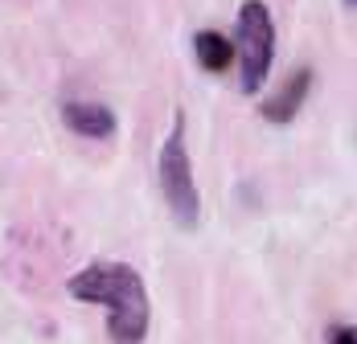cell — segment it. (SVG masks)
<instances>
[{
  "instance_id": "cell-1",
  "label": "cell",
  "mask_w": 357,
  "mask_h": 344,
  "mask_svg": "<svg viewBox=\"0 0 357 344\" xmlns=\"http://www.w3.org/2000/svg\"><path fill=\"white\" fill-rule=\"evenodd\" d=\"M66 295L78 304H95L107 311L111 344H144L152 324V304L144 279L128 263H91L66 279Z\"/></svg>"
},
{
  "instance_id": "cell-8",
  "label": "cell",
  "mask_w": 357,
  "mask_h": 344,
  "mask_svg": "<svg viewBox=\"0 0 357 344\" xmlns=\"http://www.w3.org/2000/svg\"><path fill=\"white\" fill-rule=\"evenodd\" d=\"M345 4H349V8H357V0H345Z\"/></svg>"
},
{
  "instance_id": "cell-2",
  "label": "cell",
  "mask_w": 357,
  "mask_h": 344,
  "mask_svg": "<svg viewBox=\"0 0 357 344\" xmlns=\"http://www.w3.org/2000/svg\"><path fill=\"white\" fill-rule=\"evenodd\" d=\"M156 180L160 193L169 201V213L177 217V226H197L202 221V193L193 185V160H189V139H185V115H173L169 136L156 148Z\"/></svg>"
},
{
  "instance_id": "cell-3",
  "label": "cell",
  "mask_w": 357,
  "mask_h": 344,
  "mask_svg": "<svg viewBox=\"0 0 357 344\" xmlns=\"http://www.w3.org/2000/svg\"><path fill=\"white\" fill-rule=\"evenodd\" d=\"M234 45H238V91L255 95L267 82V70L275 58V21L263 0H243Z\"/></svg>"
},
{
  "instance_id": "cell-6",
  "label": "cell",
  "mask_w": 357,
  "mask_h": 344,
  "mask_svg": "<svg viewBox=\"0 0 357 344\" xmlns=\"http://www.w3.org/2000/svg\"><path fill=\"white\" fill-rule=\"evenodd\" d=\"M193 54H197L202 70H210V74H226L238 62V45L226 33H218V29H202V33L193 37Z\"/></svg>"
},
{
  "instance_id": "cell-7",
  "label": "cell",
  "mask_w": 357,
  "mask_h": 344,
  "mask_svg": "<svg viewBox=\"0 0 357 344\" xmlns=\"http://www.w3.org/2000/svg\"><path fill=\"white\" fill-rule=\"evenodd\" d=\"M328 344H357V324H333L328 328Z\"/></svg>"
},
{
  "instance_id": "cell-4",
  "label": "cell",
  "mask_w": 357,
  "mask_h": 344,
  "mask_svg": "<svg viewBox=\"0 0 357 344\" xmlns=\"http://www.w3.org/2000/svg\"><path fill=\"white\" fill-rule=\"evenodd\" d=\"M62 123L70 127L74 136H86V139H111L115 136V115L111 107L103 103H86V99H70L62 107Z\"/></svg>"
},
{
  "instance_id": "cell-5",
  "label": "cell",
  "mask_w": 357,
  "mask_h": 344,
  "mask_svg": "<svg viewBox=\"0 0 357 344\" xmlns=\"http://www.w3.org/2000/svg\"><path fill=\"white\" fill-rule=\"evenodd\" d=\"M308 91H312V70L300 66L284 86L271 95V99H263L259 115H263V119H271V123H291V119H296V111H300L304 99H308Z\"/></svg>"
}]
</instances>
